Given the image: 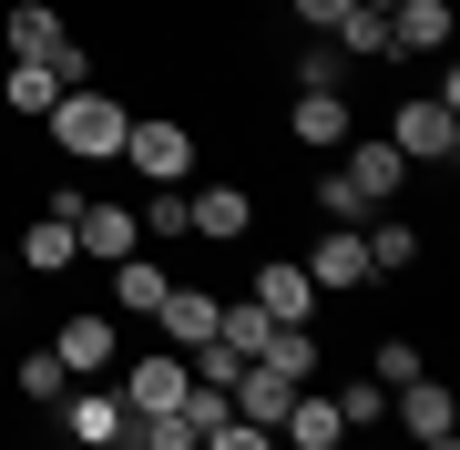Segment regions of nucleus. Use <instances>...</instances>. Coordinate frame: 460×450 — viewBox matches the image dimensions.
Segmentation results:
<instances>
[{"instance_id": "nucleus-1", "label": "nucleus", "mask_w": 460, "mask_h": 450, "mask_svg": "<svg viewBox=\"0 0 460 450\" xmlns=\"http://www.w3.org/2000/svg\"><path fill=\"white\" fill-rule=\"evenodd\" d=\"M41 134L62 144L72 164H123V134H133V113H123V102L102 93V83H72V93L41 113Z\"/></svg>"}, {"instance_id": "nucleus-2", "label": "nucleus", "mask_w": 460, "mask_h": 450, "mask_svg": "<svg viewBox=\"0 0 460 450\" xmlns=\"http://www.w3.org/2000/svg\"><path fill=\"white\" fill-rule=\"evenodd\" d=\"M123 164L144 174V184H184V174H195V134H184L174 113H133V134H123Z\"/></svg>"}, {"instance_id": "nucleus-3", "label": "nucleus", "mask_w": 460, "mask_h": 450, "mask_svg": "<svg viewBox=\"0 0 460 450\" xmlns=\"http://www.w3.org/2000/svg\"><path fill=\"white\" fill-rule=\"evenodd\" d=\"M389 154H399V164H450V154H460V113H440L429 93H410L389 113Z\"/></svg>"}, {"instance_id": "nucleus-4", "label": "nucleus", "mask_w": 460, "mask_h": 450, "mask_svg": "<svg viewBox=\"0 0 460 450\" xmlns=\"http://www.w3.org/2000/svg\"><path fill=\"white\" fill-rule=\"evenodd\" d=\"M389 419H399L410 440H460V389H440V379L420 368V379L389 389Z\"/></svg>"}, {"instance_id": "nucleus-5", "label": "nucleus", "mask_w": 460, "mask_h": 450, "mask_svg": "<svg viewBox=\"0 0 460 450\" xmlns=\"http://www.w3.org/2000/svg\"><path fill=\"white\" fill-rule=\"evenodd\" d=\"M246 225H256L246 184H195V195H184V235H205V246H235Z\"/></svg>"}, {"instance_id": "nucleus-6", "label": "nucleus", "mask_w": 460, "mask_h": 450, "mask_svg": "<svg viewBox=\"0 0 460 450\" xmlns=\"http://www.w3.org/2000/svg\"><path fill=\"white\" fill-rule=\"evenodd\" d=\"M0 41H11V62H62V51H72V21L51 11V0H11Z\"/></svg>"}, {"instance_id": "nucleus-7", "label": "nucleus", "mask_w": 460, "mask_h": 450, "mask_svg": "<svg viewBox=\"0 0 460 450\" xmlns=\"http://www.w3.org/2000/svg\"><path fill=\"white\" fill-rule=\"evenodd\" d=\"M62 430H72V450H113L133 430V410H123V389H72V400H62Z\"/></svg>"}, {"instance_id": "nucleus-8", "label": "nucleus", "mask_w": 460, "mask_h": 450, "mask_svg": "<svg viewBox=\"0 0 460 450\" xmlns=\"http://www.w3.org/2000/svg\"><path fill=\"white\" fill-rule=\"evenodd\" d=\"M51 358H62L72 379H102V368H113V317H102V307H72L62 338H51Z\"/></svg>"}, {"instance_id": "nucleus-9", "label": "nucleus", "mask_w": 460, "mask_h": 450, "mask_svg": "<svg viewBox=\"0 0 460 450\" xmlns=\"http://www.w3.org/2000/svg\"><path fill=\"white\" fill-rule=\"evenodd\" d=\"M296 267H307L317 297H338V287H368V246H358V225H328L317 256H296Z\"/></svg>"}, {"instance_id": "nucleus-10", "label": "nucleus", "mask_w": 460, "mask_h": 450, "mask_svg": "<svg viewBox=\"0 0 460 450\" xmlns=\"http://www.w3.org/2000/svg\"><path fill=\"white\" fill-rule=\"evenodd\" d=\"M72 246L102 256V267H123V256H144V225H133V205H83L72 216Z\"/></svg>"}, {"instance_id": "nucleus-11", "label": "nucleus", "mask_w": 460, "mask_h": 450, "mask_svg": "<svg viewBox=\"0 0 460 450\" xmlns=\"http://www.w3.org/2000/svg\"><path fill=\"white\" fill-rule=\"evenodd\" d=\"M184 389H195V368H184L174 349H154V358L123 368V410H184Z\"/></svg>"}, {"instance_id": "nucleus-12", "label": "nucleus", "mask_w": 460, "mask_h": 450, "mask_svg": "<svg viewBox=\"0 0 460 450\" xmlns=\"http://www.w3.org/2000/svg\"><path fill=\"white\" fill-rule=\"evenodd\" d=\"M256 307L277 317V328H307V317H317V287H307V267H296V256H266V267H256Z\"/></svg>"}, {"instance_id": "nucleus-13", "label": "nucleus", "mask_w": 460, "mask_h": 450, "mask_svg": "<svg viewBox=\"0 0 460 450\" xmlns=\"http://www.w3.org/2000/svg\"><path fill=\"white\" fill-rule=\"evenodd\" d=\"M164 338H174V358H195L205 338H215V317H226V297H215V287H164Z\"/></svg>"}, {"instance_id": "nucleus-14", "label": "nucleus", "mask_w": 460, "mask_h": 450, "mask_svg": "<svg viewBox=\"0 0 460 450\" xmlns=\"http://www.w3.org/2000/svg\"><path fill=\"white\" fill-rule=\"evenodd\" d=\"M399 154H389V134H358V154H348V195H358V216H378V205L399 195Z\"/></svg>"}, {"instance_id": "nucleus-15", "label": "nucleus", "mask_w": 460, "mask_h": 450, "mask_svg": "<svg viewBox=\"0 0 460 450\" xmlns=\"http://www.w3.org/2000/svg\"><path fill=\"white\" fill-rule=\"evenodd\" d=\"M277 440H287V450H338V440H348V430H338V400H328V389H296L287 419H277Z\"/></svg>"}, {"instance_id": "nucleus-16", "label": "nucleus", "mask_w": 460, "mask_h": 450, "mask_svg": "<svg viewBox=\"0 0 460 450\" xmlns=\"http://www.w3.org/2000/svg\"><path fill=\"white\" fill-rule=\"evenodd\" d=\"M287 134H296V144H348L358 113H348V93H296V102H287Z\"/></svg>"}, {"instance_id": "nucleus-17", "label": "nucleus", "mask_w": 460, "mask_h": 450, "mask_svg": "<svg viewBox=\"0 0 460 450\" xmlns=\"http://www.w3.org/2000/svg\"><path fill=\"white\" fill-rule=\"evenodd\" d=\"M51 102H62V72H51V62H11V72H0V113L41 123Z\"/></svg>"}, {"instance_id": "nucleus-18", "label": "nucleus", "mask_w": 460, "mask_h": 450, "mask_svg": "<svg viewBox=\"0 0 460 450\" xmlns=\"http://www.w3.org/2000/svg\"><path fill=\"white\" fill-rule=\"evenodd\" d=\"M450 41V0H399L389 11V51L410 62V51H440Z\"/></svg>"}, {"instance_id": "nucleus-19", "label": "nucleus", "mask_w": 460, "mask_h": 450, "mask_svg": "<svg viewBox=\"0 0 460 450\" xmlns=\"http://www.w3.org/2000/svg\"><path fill=\"white\" fill-rule=\"evenodd\" d=\"M226 400H235V419H256V430H277V419H287V400H296V389L277 379V368H256V358H246V379H235V389H226Z\"/></svg>"}, {"instance_id": "nucleus-20", "label": "nucleus", "mask_w": 460, "mask_h": 450, "mask_svg": "<svg viewBox=\"0 0 460 450\" xmlns=\"http://www.w3.org/2000/svg\"><path fill=\"white\" fill-rule=\"evenodd\" d=\"M164 267H154V256H123V267H113V317H154V307H164Z\"/></svg>"}, {"instance_id": "nucleus-21", "label": "nucleus", "mask_w": 460, "mask_h": 450, "mask_svg": "<svg viewBox=\"0 0 460 450\" xmlns=\"http://www.w3.org/2000/svg\"><path fill=\"white\" fill-rule=\"evenodd\" d=\"M287 72H296V93H348V72H358V62H348L328 31H307V51H296Z\"/></svg>"}, {"instance_id": "nucleus-22", "label": "nucleus", "mask_w": 460, "mask_h": 450, "mask_svg": "<svg viewBox=\"0 0 460 450\" xmlns=\"http://www.w3.org/2000/svg\"><path fill=\"white\" fill-rule=\"evenodd\" d=\"M256 368H277L287 389H307V379H317V328H277V338L256 349Z\"/></svg>"}, {"instance_id": "nucleus-23", "label": "nucleus", "mask_w": 460, "mask_h": 450, "mask_svg": "<svg viewBox=\"0 0 460 450\" xmlns=\"http://www.w3.org/2000/svg\"><path fill=\"white\" fill-rule=\"evenodd\" d=\"M123 450H205V430H195V419H184V410H133Z\"/></svg>"}, {"instance_id": "nucleus-24", "label": "nucleus", "mask_w": 460, "mask_h": 450, "mask_svg": "<svg viewBox=\"0 0 460 450\" xmlns=\"http://www.w3.org/2000/svg\"><path fill=\"white\" fill-rule=\"evenodd\" d=\"M338 51H348V62H399V51H389V11H368V0H358V11H348L338 21V31H328Z\"/></svg>"}, {"instance_id": "nucleus-25", "label": "nucleus", "mask_w": 460, "mask_h": 450, "mask_svg": "<svg viewBox=\"0 0 460 450\" xmlns=\"http://www.w3.org/2000/svg\"><path fill=\"white\" fill-rule=\"evenodd\" d=\"M72 256H83V246H72V225H62V216H41V225H21V267H31V277H62Z\"/></svg>"}, {"instance_id": "nucleus-26", "label": "nucleus", "mask_w": 460, "mask_h": 450, "mask_svg": "<svg viewBox=\"0 0 460 450\" xmlns=\"http://www.w3.org/2000/svg\"><path fill=\"white\" fill-rule=\"evenodd\" d=\"M266 338H277V317H266L256 297H246V307H235V297H226V317H215V349H235V358H256V349H266Z\"/></svg>"}, {"instance_id": "nucleus-27", "label": "nucleus", "mask_w": 460, "mask_h": 450, "mask_svg": "<svg viewBox=\"0 0 460 450\" xmlns=\"http://www.w3.org/2000/svg\"><path fill=\"white\" fill-rule=\"evenodd\" d=\"M358 246H368V277H410L420 267V225H368Z\"/></svg>"}, {"instance_id": "nucleus-28", "label": "nucleus", "mask_w": 460, "mask_h": 450, "mask_svg": "<svg viewBox=\"0 0 460 450\" xmlns=\"http://www.w3.org/2000/svg\"><path fill=\"white\" fill-rule=\"evenodd\" d=\"M21 400H31V410H62L72 400V368L51 358V349H31V358H21Z\"/></svg>"}, {"instance_id": "nucleus-29", "label": "nucleus", "mask_w": 460, "mask_h": 450, "mask_svg": "<svg viewBox=\"0 0 460 450\" xmlns=\"http://www.w3.org/2000/svg\"><path fill=\"white\" fill-rule=\"evenodd\" d=\"M338 400V430H378V419H389V389L378 379H348V389H328Z\"/></svg>"}, {"instance_id": "nucleus-30", "label": "nucleus", "mask_w": 460, "mask_h": 450, "mask_svg": "<svg viewBox=\"0 0 460 450\" xmlns=\"http://www.w3.org/2000/svg\"><path fill=\"white\" fill-rule=\"evenodd\" d=\"M420 368H429V358L410 349V338H378V349H368V379H378V389H399V379H420Z\"/></svg>"}, {"instance_id": "nucleus-31", "label": "nucleus", "mask_w": 460, "mask_h": 450, "mask_svg": "<svg viewBox=\"0 0 460 450\" xmlns=\"http://www.w3.org/2000/svg\"><path fill=\"white\" fill-rule=\"evenodd\" d=\"M144 235H184V184H154L144 195V216H133Z\"/></svg>"}, {"instance_id": "nucleus-32", "label": "nucleus", "mask_w": 460, "mask_h": 450, "mask_svg": "<svg viewBox=\"0 0 460 450\" xmlns=\"http://www.w3.org/2000/svg\"><path fill=\"white\" fill-rule=\"evenodd\" d=\"M205 450H277V430H256V419H215Z\"/></svg>"}, {"instance_id": "nucleus-33", "label": "nucleus", "mask_w": 460, "mask_h": 450, "mask_svg": "<svg viewBox=\"0 0 460 450\" xmlns=\"http://www.w3.org/2000/svg\"><path fill=\"white\" fill-rule=\"evenodd\" d=\"M287 11H296V31H338V21L358 11V0H287Z\"/></svg>"}, {"instance_id": "nucleus-34", "label": "nucleus", "mask_w": 460, "mask_h": 450, "mask_svg": "<svg viewBox=\"0 0 460 450\" xmlns=\"http://www.w3.org/2000/svg\"><path fill=\"white\" fill-rule=\"evenodd\" d=\"M420 450H460V440H420Z\"/></svg>"}, {"instance_id": "nucleus-35", "label": "nucleus", "mask_w": 460, "mask_h": 450, "mask_svg": "<svg viewBox=\"0 0 460 450\" xmlns=\"http://www.w3.org/2000/svg\"><path fill=\"white\" fill-rule=\"evenodd\" d=\"M113 450H123V440H113Z\"/></svg>"}]
</instances>
